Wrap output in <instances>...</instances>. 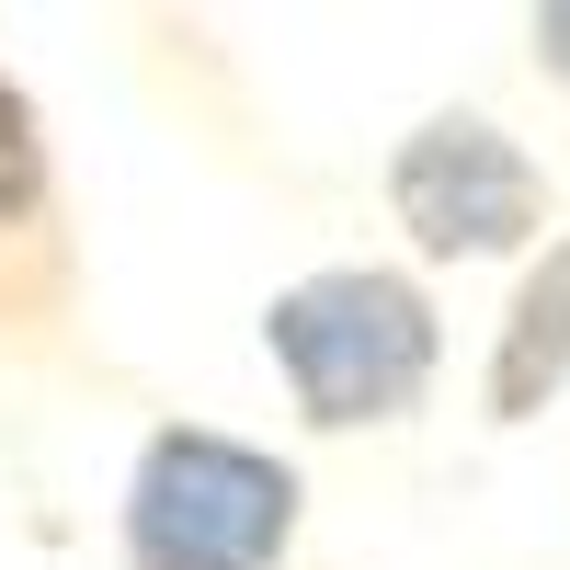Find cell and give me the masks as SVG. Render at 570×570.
Masks as SVG:
<instances>
[{
  "label": "cell",
  "mask_w": 570,
  "mask_h": 570,
  "mask_svg": "<svg viewBox=\"0 0 570 570\" xmlns=\"http://www.w3.org/2000/svg\"><path fill=\"white\" fill-rule=\"evenodd\" d=\"M263 354L285 376L320 434H354V422H400L445 365V331H434V297L389 263H331V274H297L285 297L263 308Z\"/></svg>",
  "instance_id": "cell-1"
},
{
  "label": "cell",
  "mask_w": 570,
  "mask_h": 570,
  "mask_svg": "<svg viewBox=\"0 0 570 570\" xmlns=\"http://www.w3.org/2000/svg\"><path fill=\"white\" fill-rule=\"evenodd\" d=\"M115 537L126 570H274L297 537V468L206 422H160L126 468Z\"/></svg>",
  "instance_id": "cell-2"
},
{
  "label": "cell",
  "mask_w": 570,
  "mask_h": 570,
  "mask_svg": "<svg viewBox=\"0 0 570 570\" xmlns=\"http://www.w3.org/2000/svg\"><path fill=\"white\" fill-rule=\"evenodd\" d=\"M389 217L434 263H502L548 228V171L525 160V137H502L491 115L445 104L389 149Z\"/></svg>",
  "instance_id": "cell-3"
},
{
  "label": "cell",
  "mask_w": 570,
  "mask_h": 570,
  "mask_svg": "<svg viewBox=\"0 0 570 570\" xmlns=\"http://www.w3.org/2000/svg\"><path fill=\"white\" fill-rule=\"evenodd\" d=\"M58 308H69L58 160H46L35 91L0 69V331H58Z\"/></svg>",
  "instance_id": "cell-4"
},
{
  "label": "cell",
  "mask_w": 570,
  "mask_h": 570,
  "mask_svg": "<svg viewBox=\"0 0 570 570\" xmlns=\"http://www.w3.org/2000/svg\"><path fill=\"white\" fill-rule=\"evenodd\" d=\"M570 389V240H548L525 263L502 308V343H491V422H537Z\"/></svg>",
  "instance_id": "cell-5"
},
{
  "label": "cell",
  "mask_w": 570,
  "mask_h": 570,
  "mask_svg": "<svg viewBox=\"0 0 570 570\" xmlns=\"http://www.w3.org/2000/svg\"><path fill=\"white\" fill-rule=\"evenodd\" d=\"M525 35H537V69H548V80H570V0H548Z\"/></svg>",
  "instance_id": "cell-6"
}]
</instances>
